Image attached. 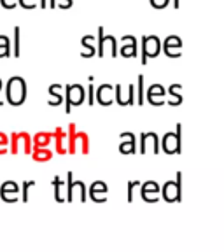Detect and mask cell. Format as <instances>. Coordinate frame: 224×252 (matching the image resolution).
<instances>
[{
    "instance_id": "6da1fadb",
    "label": "cell",
    "mask_w": 224,
    "mask_h": 252,
    "mask_svg": "<svg viewBox=\"0 0 224 252\" xmlns=\"http://www.w3.org/2000/svg\"><path fill=\"white\" fill-rule=\"evenodd\" d=\"M5 100L14 107L25 103V100H27V83H25L23 77L12 75L9 79L7 86H5Z\"/></svg>"
},
{
    "instance_id": "7a4b0ae2",
    "label": "cell",
    "mask_w": 224,
    "mask_h": 252,
    "mask_svg": "<svg viewBox=\"0 0 224 252\" xmlns=\"http://www.w3.org/2000/svg\"><path fill=\"white\" fill-rule=\"evenodd\" d=\"M18 193H20V186L16 184L14 181H7L0 184V198H2L5 203H14V201L20 200Z\"/></svg>"
},
{
    "instance_id": "3957f363",
    "label": "cell",
    "mask_w": 224,
    "mask_h": 252,
    "mask_svg": "<svg viewBox=\"0 0 224 252\" xmlns=\"http://www.w3.org/2000/svg\"><path fill=\"white\" fill-rule=\"evenodd\" d=\"M53 158V153L47 147H33L32 151V159L37 163H44V161H49Z\"/></svg>"
},
{
    "instance_id": "277c9868",
    "label": "cell",
    "mask_w": 224,
    "mask_h": 252,
    "mask_svg": "<svg viewBox=\"0 0 224 252\" xmlns=\"http://www.w3.org/2000/svg\"><path fill=\"white\" fill-rule=\"evenodd\" d=\"M18 138H20V147L23 154H32L33 151V142H32V137L27 133V131H20L18 133Z\"/></svg>"
},
{
    "instance_id": "5b68a950",
    "label": "cell",
    "mask_w": 224,
    "mask_h": 252,
    "mask_svg": "<svg viewBox=\"0 0 224 252\" xmlns=\"http://www.w3.org/2000/svg\"><path fill=\"white\" fill-rule=\"evenodd\" d=\"M51 140H53V133H47V131H40V133L32 137L33 147H47Z\"/></svg>"
},
{
    "instance_id": "8992f818",
    "label": "cell",
    "mask_w": 224,
    "mask_h": 252,
    "mask_svg": "<svg viewBox=\"0 0 224 252\" xmlns=\"http://www.w3.org/2000/svg\"><path fill=\"white\" fill-rule=\"evenodd\" d=\"M53 138H55V144H56V153H58V154L67 153V147L63 146V140H65V131H63L62 128H56L55 133H53Z\"/></svg>"
},
{
    "instance_id": "52a82bcc",
    "label": "cell",
    "mask_w": 224,
    "mask_h": 252,
    "mask_svg": "<svg viewBox=\"0 0 224 252\" xmlns=\"http://www.w3.org/2000/svg\"><path fill=\"white\" fill-rule=\"evenodd\" d=\"M11 55V44H9L7 35H0V58Z\"/></svg>"
},
{
    "instance_id": "ba28073f",
    "label": "cell",
    "mask_w": 224,
    "mask_h": 252,
    "mask_svg": "<svg viewBox=\"0 0 224 252\" xmlns=\"http://www.w3.org/2000/svg\"><path fill=\"white\" fill-rule=\"evenodd\" d=\"M9 144H11V137L4 131H0V156L9 153Z\"/></svg>"
},
{
    "instance_id": "9c48e42d",
    "label": "cell",
    "mask_w": 224,
    "mask_h": 252,
    "mask_svg": "<svg viewBox=\"0 0 224 252\" xmlns=\"http://www.w3.org/2000/svg\"><path fill=\"white\" fill-rule=\"evenodd\" d=\"M11 144H9V153L11 154H18L20 153V138H18V133H11Z\"/></svg>"
},
{
    "instance_id": "30bf717a",
    "label": "cell",
    "mask_w": 224,
    "mask_h": 252,
    "mask_svg": "<svg viewBox=\"0 0 224 252\" xmlns=\"http://www.w3.org/2000/svg\"><path fill=\"white\" fill-rule=\"evenodd\" d=\"M33 184H35L33 181L21 182V200L23 201H28V189H30V186H33Z\"/></svg>"
},
{
    "instance_id": "8fae6325",
    "label": "cell",
    "mask_w": 224,
    "mask_h": 252,
    "mask_svg": "<svg viewBox=\"0 0 224 252\" xmlns=\"http://www.w3.org/2000/svg\"><path fill=\"white\" fill-rule=\"evenodd\" d=\"M14 56H20V27L14 28Z\"/></svg>"
},
{
    "instance_id": "7c38bea8",
    "label": "cell",
    "mask_w": 224,
    "mask_h": 252,
    "mask_svg": "<svg viewBox=\"0 0 224 252\" xmlns=\"http://www.w3.org/2000/svg\"><path fill=\"white\" fill-rule=\"evenodd\" d=\"M4 90V81H2V79H0V91ZM0 105H4V102H0Z\"/></svg>"
},
{
    "instance_id": "4fadbf2b",
    "label": "cell",
    "mask_w": 224,
    "mask_h": 252,
    "mask_svg": "<svg viewBox=\"0 0 224 252\" xmlns=\"http://www.w3.org/2000/svg\"><path fill=\"white\" fill-rule=\"evenodd\" d=\"M0 184H2V182H0Z\"/></svg>"
}]
</instances>
